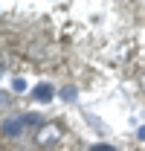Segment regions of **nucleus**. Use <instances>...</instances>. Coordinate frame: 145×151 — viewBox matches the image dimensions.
<instances>
[{"label": "nucleus", "instance_id": "obj_4", "mask_svg": "<svg viewBox=\"0 0 145 151\" xmlns=\"http://www.w3.org/2000/svg\"><path fill=\"white\" fill-rule=\"evenodd\" d=\"M75 96H78V90H75V87H61V99H64V102H72V99H75Z\"/></svg>", "mask_w": 145, "mask_h": 151}, {"label": "nucleus", "instance_id": "obj_7", "mask_svg": "<svg viewBox=\"0 0 145 151\" xmlns=\"http://www.w3.org/2000/svg\"><path fill=\"white\" fill-rule=\"evenodd\" d=\"M136 134H139V139H145V125H142V128H139Z\"/></svg>", "mask_w": 145, "mask_h": 151}, {"label": "nucleus", "instance_id": "obj_1", "mask_svg": "<svg viewBox=\"0 0 145 151\" xmlns=\"http://www.w3.org/2000/svg\"><path fill=\"white\" fill-rule=\"evenodd\" d=\"M61 139H64V134H61V128H58L55 122H44V125L38 128V134H35V142L41 148H55Z\"/></svg>", "mask_w": 145, "mask_h": 151}, {"label": "nucleus", "instance_id": "obj_3", "mask_svg": "<svg viewBox=\"0 0 145 151\" xmlns=\"http://www.w3.org/2000/svg\"><path fill=\"white\" fill-rule=\"evenodd\" d=\"M52 96H55L52 84H38V87H35V99H38V102H50Z\"/></svg>", "mask_w": 145, "mask_h": 151}, {"label": "nucleus", "instance_id": "obj_2", "mask_svg": "<svg viewBox=\"0 0 145 151\" xmlns=\"http://www.w3.org/2000/svg\"><path fill=\"white\" fill-rule=\"evenodd\" d=\"M20 131H23V119H6L3 122V134L6 137H18Z\"/></svg>", "mask_w": 145, "mask_h": 151}, {"label": "nucleus", "instance_id": "obj_6", "mask_svg": "<svg viewBox=\"0 0 145 151\" xmlns=\"http://www.w3.org/2000/svg\"><path fill=\"white\" fill-rule=\"evenodd\" d=\"M12 87H15L18 93H23V90H26V81H23V78H15V81H12Z\"/></svg>", "mask_w": 145, "mask_h": 151}, {"label": "nucleus", "instance_id": "obj_8", "mask_svg": "<svg viewBox=\"0 0 145 151\" xmlns=\"http://www.w3.org/2000/svg\"><path fill=\"white\" fill-rule=\"evenodd\" d=\"M142 87H145V78H142Z\"/></svg>", "mask_w": 145, "mask_h": 151}, {"label": "nucleus", "instance_id": "obj_5", "mask_svg": "<svg viewBox=\"0 0 145 151\" xmlns=\"http://www.w3.org/2000/svg\"><path fill=\"white\" fill-rule=\"evenodd\" d=\"M90 151H116V148L108 145V142H96V145H90Z\"/></svg>", "mask_w": 145, "mask_h": 151}]
</instances>
